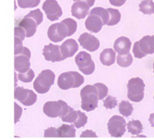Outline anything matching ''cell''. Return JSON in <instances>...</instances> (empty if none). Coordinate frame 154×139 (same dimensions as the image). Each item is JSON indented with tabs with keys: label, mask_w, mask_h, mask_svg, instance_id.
I'll use <instances>...</instances> for the list:
<instances>
[{
	"label": "cell",
	"mask_w": 154,
	"mask_h": 139,
	"mask_svg": "<svg viewBox=\"0 0 154 139\" xmlns=\"http://www.w3.org/2000/svg\"><path fill=\"white\" fill-rule=\"evenodd\" d=\"M81 108L86 111H92L98 107L99 92L95 85H87L81 90Z\"/></svg>",
	"instance_id": "1"
},
{
	"label": "cell",
	"mask_w": 154,
	"mask_h": 139,
	"mask_svg": "<svg viewBox=\"0 0 154 139\" xmlns=\"http://www.w3.org/2000/svg\"><path fill=\"white\" fill-rule=\"evenodd\" d=\"M84 82V78L77 72H67L61 74L58 78L59 87L63 90L78 88Z\"/></svg>",
	"instance_id": "2"
},
{
	"label": "cell",
	"mask_w": 154,
	"mask_h": 139,
	"mask_svg": "<svg viewBox=\"0 0 154 139\" xmlns=\"http://www.w3.org/2000/svg\"><path fill=\"white\" fill-rule=\"evenodd\" d=\"M55 74L50 69L43 70L33 83V87L37 93L45 94L48 93L51 86L54 85Z\"/></svg>",
	"instance_id": "3"
},
{
	"label": "cell",
	"mask_w": 154,
	"mask_h": 139,
	"mask_svg": "<svg viewBox=\"0 0 154 139\" xmlns=\"http://www.w3.org/2000/svg\"><path fill=\"white\" fill-rule=\"evenodd\" d=\"M144 87L145 84L141 78H131L127 84L128 99L134 102H141L144 99Z\"/></svg>",
	"instance_id": "4"
},
{
	"label": "cell",
	"mask_w": 154,
	"mask_h": 139,
	"mask_svg": "<svg viewBox=\"0 0 154 139\" xmlns=\"http://www.w3.org/2000/svg\"><path fill=\"white\" fill-rule=\"evenodd\" d=\"M69 107L66 102L63 100L50 101L44 105L43 112L45 115L51 118L63 117L69 110Z\"/></svg>",
	"instance_id": "5"
},
{
	"label": "cell",
	"mask_w": 154,
	"mask_h": 139,
	"mask_svg": "<svg viewBox=\"0 0 154 139\" xmlns=\"http://www.w3.org/2000/svg\"><path fill=\"white\" fill-rule=\"evenodd\" d=\"M75 63L79 70L84 75H90L94 72L96 66L92 60L91 56L88 53L85 51L80 52L75 57Z\"/></svg>",
	"instance_id": "6"
},
{
	"label": "cell",
	"mask_w": 154,
	"mask_h": 139,
	"mask_svg": "<svg viewBox=\"0 0 154 139\" xmlns=\"http://www.w3.org/2000/svg\"><path fill=\"white\" fill-rule=\"evenodd\" d=\"M126 123L125 119L120 116H113L108 123L109 134L114 138H120L124 135L126 130Z\"/></svg>",
	"instance_id": "7"
},
{
	"label": "cell",
	"mask_w": 154,
	"mask_h": 139,
	"mask_svg": "<svg viewBox=\"0 0 154 139\" xmlns=\"http://www.w3.org/2000/svg\"><path fill=\"white\" fill-rule=\"evenodd\" d=\"M30 58L31 52L27 48L24 47L22 53L14 57V69L19 73H25L30 69Z\"/></svg>",
	"instance_id": "8"
},
{
	"label": "cell",
	"mask_w": 154,
	"mask_h": 139,
	"mask_svg": "<svg viewBox=\"0 0 154 139\" xmlns=\"http://www.w3.org/2000/svg\"><path fill=\"white\" fill-rule=\"evenodd\" d=\"M14 99L25 106H31L37 101V95L32 90L18 87L14 90Z\"/></svg>",
	"instance_id": "9"
},
{
	"label": "cell",
	"mask_w": 154,
	"mask_h": 139,
	"mask_svg": "<svg viewBox=\"0 0 154 139\" xmlns=\"http://www.w3.org/2000/svg\"><path fill=\"white\" fill-rule=\"evenodd\" d=\"M68 29L63 22L52 24L48 28V39L54 42H60L68 36Z\"/></svg>",
	"instance_id": "10"
},
{
	"label": "cell",
	"mask_w": 154,
	"mask_h": 139,
	"mask_svg": "<svg viewBox=\"0 0 154 139\" xmlns=\"http://www.w3.org/2000/svg\"><path fill=\"white\" fill-rule=\"evenodd\" d=\"M42 9L46 14L48 19L51 21L57 20L63 14V11L56 0H46L43 3Z\"/></svg>",
	"instance_id": "11"
},
{
	"label": "cell",
	"mask_w": 154,
	"mask_h": 139,
	"mask_svg": "<svg viewBox=\"0 0 154 139\" xmlns=\"http://www.w3.org/2000/svg\"><path fill=\"white\" fill-rule=\"evenodd\" d=\"M42 54L45 57V59L47 61L56 63V62H60L65 60L63 57L60 50V47L58 45L49 44L44 47Z\"/></svg>",
	"instance_id": "12"
},
{
	"label": "cell",
	"mask_w": 154,
	"mask_h": 139,
	"mask_svg": "<svg viewBox=\"0 0 154 139\" xmlns=\"http://www.w3.org/2000/svg\"><path fill=\"white\" fill-rule=\"evenodd\" d=\"M78 42L83 48L90 52H94L97 51L100 46V42L99 39L88 32H84L81 34L78 39Z\"/></svg>",
	"instance_id": "13"
},
{
	"label": "cell",
	"mask_w": 154,
	"mask_h": 139,
	"mask_svg": "<svg viewBox=\"0 0 154 139\" xmlns=\"http://www.w3.org/2000/svg\"><path fill=\"white\" fill-rule=\"evenodd\" d=\"M39 24L38 23L37 21L35 20L33 18L30 17H27L26 15L24 16L23 19L19 20L17 26L21 27L26 32L27 38H30L35 35L37 30V26Z\"/></svg>",
	"instance_id": "14"
},
{
	"label": "cell",
	"mask_w": 154,
	"mask_h": 139,
	"mask_svg": "<svg viewBox=\"0 0 154 139\" xmlns=\"http://www.w3.org/2000/svg\"><path fill=\"white\" fill-rule=\"evenodd\" d=\"M105 25L100 17L93 14H89V16L85 21V26L91 32L97 33L102 29Z\"/></svg>",
	"instance_id": "15"
},
{
	"label": "cell",
	"mask_w": 154,
	"mask_h": 139,
	"mask_svg": "<svg viewBox=\"0 0 154 139\" xmlns=\"http://www.w3.org/2000/svg\"><path fill=\"white\" fill-rule=\"evenodd\" d=\"M90 6L84 1L75 2L72 6V14L78 19H84L90 11Z\"/></svg>",
	"instance_id": "16"
},
{
	"label": "cell",
	"mask_w": 154,
	"mask_h": 139,
	"mask_svg": "<svg viewBox=\"0 0 154 139\" xmlns=\"http://www.w3.org/2000/svg\"><path fill=\"white\" fill-rule=\"evenodd\" d=\"M132 47V42L125 36H121L118 38L117 40L114 42V51L119 54V55H127L129 54V51Z\"/></svg>",
	"instance_id": "17"
},
{
	"label": "cell",
	"mask_w": 154,
	"mask_h": 139,
	"mask_svg": "<svg viewBox=\"0 0 154 139\" xmlns=\"http://www.w3.org/2000/svg\"><path fill=\"white\" fill-rule=\"evenodd\" d=\"M78 44L77 43L75 39H68L66 42H63L60 46V50L63 57L65 60L66 58L73 57L75 53L78 51Z\"/></svg>",
	"instance_id": "18"
},
{
	"label": "cell",
	"mask_w": 154,
	"mask_h": 139,
	"mask_svg": "<svg viewBox=\"0 0 154 139\" xmlns=\"http://www.w3.org/2000/svg\"><path fill=\"white\" fill-rule=\"evenodd\" d=\"M138 42L140 48L146 56L154 54V35L144 36Z\"/></svg>",
	"instance_id": "19"
},
{
	"label": "cell",
	"mask_w": 154,
	"mask_h": 139,
	"mask_svg": "<svg viewBox=\"0 0 154 139\" xmlns=\"http://www.w3.org/2000/svg\"><path fill=\"white\" fill-rule=\"evenodd\" d=\"M116 51L111 48H106L100 54V61L102 65L110 66L115 63Z\"/></svg>",
	"instance_id": "20"
},
{
	"label": "cell",
	"mask_w": 154,
	"mask_h": 139,
	"mask_svg": "<svg viewBox=\"0 0 154 139\" xmlns=\"http://www.w3.org/2000/svg\"><path fill=\"white\" fill-rule=\"evenodd\" d=\"M74 125L63 124L57 129L59 138H75L76 129Z\"/></svg>",
	"instance_id": "21"
},
{
	"label": "cell",
	"mask_w": 154,
	"mask_h": 139,
	"mask_svg": "<svg viewBox=\"0 0 154 139\" xmlns=\"http://www.w3.org/2000/svg\"><path fill=\"white\" fill-rule=\"evenodd\" d=\"M127 129L132 135H139L143 130L142 123L139 120H131L127 123Z\"/></svg>",
	"instance_id": "22"
},
{
	"label": "cell",
	"mask_w": 154,
	"mask_h": 139,
	"mask_svg": "<svg viewBox=\"0 0 154 139\" xmlns=\"http://www.w3.org/2000/svg\"><path fill=\"white\" fill-rule=\"evenodd\" d=\"M90 14H93L98 15V16L102 18L105 25H107V24H108V20H109L110 18V14L108 9L103 8L101 7H96L92 9V10L90 11Z\"/></svg>",
	"instance_id": "23"
},
{
	"label": "cell",
	"mask_w": 154,
	"mask_h": 139,
	"mask_svg": "<svg viewBox=\"0 0 154 139\" xmlns=\"http://www.w3.org/2000/svg\"><path fill=\"white\" fill-rule=\"evenodd\" d=\"M139 11L144 14L154 13V2L152 0H144L139 4Z\"/></svg>",
	"instance_id": "24"
},
{
	"label": "cell",
	"mask_w": 154,
	"mask_h": 139,
	"mask_svg": "<svg viewBox=\"0 0 154 139\" xmlns=\"http://www.w3.org/2000/svg\"><path fill=\"white\" fill-rule=\"evenodd\" d=\"M110 14V18L108 23L107 25L108 26H114L117 25L121 19V14L119 11V10L114 8H107Z\"/></svg>",
	"instance_id": "25"
},
{
	"label": "cell",
	"mask_w": 154,
	"mask_h": 139,
	"mask_svg": "<svg viewBox=\"0 0 154 139\" xmlns=\"http://www.w3.org/2000/svg\"><path fill=\"white\" fill-rule=\"evenodd\" d=\"M133 106L127 101H122L119 105V112L123 117H129L133 112Z\"/></svg>",
	"instance_id": "26"
},
{
	"label": "cell",
	"mask_w": 154,
	"mask_h": 139,
	"mask_svg": "<svg viewBox=\"0 0 154 139\" xmlns=\"http://www.w3.org/2000/svg\"><path fill=\"white\" fill-rule=\"evenodd\" d=\"M133 59H132L131 54H128L127 55H119L117 56V63L120 67L126 68L130 66L132 64Z\"/></svg>",
	"instance_id": "27"
},
{
	"label": "cell",
	"mask_w": 154,
	"mask_h": 139,
	"mask_svg": "<svg viewBox=\"0 0 154 139\" xmlns=\"http://www.w3.org/2000/svg\"><path fill=\"white\" fill-rule=\"evenodd\" d=\"M78 117V111H75L74 110L72 107H69V110H68L67 112L66 113L64 116L62 117V120L63 122H66V123H75L77 120Z\"/></svg>",
	"instance_id": "28"
},
{
	"label": "cell",
	"mask_w": 154,
	"mask_h": 139,
	"mask_svg": "<svg viewBox=\"0 0 154 139\" xmlns=\"http://www.w3.org/2000/svg\"><path fill=\"white\" fill-rule=\"evenodd\" d=\"M61 22H63L66 26V27H67L68 33H69L68 36H72L76 32L77 27H78V23H77V22L75 20L72 19V18H66V19H64L63 20H62Z\"/></svg>",
	"instance_id": "29"
},
{
	"label": "cell",
	"mask_w": 154,
	"mask_h": 139,
	"mask_svg": "<svg viewBox=\"0 0 154 139\" xmlns=\"http://www.w3.org/2000/svg\"><path fill=\"white\" fill-rule=\"evenodd\" d=\"M40 1L41 0H17V4L21 8H29L38 6Z\"/></svg>",
	"instance_id": "30"
},
{
	"label": "cell",
	"mask_w": 154,
	"mask_h": 139,
	"mask_svg": "<svg viewBox=\"0 0 154 139\" xmlns=\"http://www.w3.org/2000/svg\"><path fill=\"white\" fill-rule=\"evenodd\" d=\"M34 78L35 73L32 69H31L25 73H19V75H18V79L23 83L31 82Z\"/></svg>",
	"instance_id": "31"
},
{
	"label": "cell",
	"mask_w": 154,
	"mask_h": 139,
	"mask_svg": "<svg viewBox=\"0 0 154 139\" xmlns=\"http://www.w3.org/2000/svg\"><path fill=\"white\" fill-rule=\"evenodd\" d=\"M78 117L76 121L74 123V126L76 128L79 129V128L83 127L85 126L87 123V117L84 113L81 112V111H78Z\"/></svg>",
	"instance_id": "32"
},
{
	"label": "cell",
	"mask_w": 154,
	"mask_h": 139,
	"mask_svg": "<svg viewBox=\"0 0 154 139\" xmlns=\"http://www.w3.org/2000/svg\"><path fill=\"white\" fill-rule=\"evenodd\" d=\"M97 88L98 92H99V100H102L108 96V88L106 85L102 83H96L94 84Z\"/></svg>",
	"instance_id": "33"
},
{
	"label": "cell",
	"mask_w": 154,
	"mask_h": 139,
	"mask_svg": "<svg viewBox=\"0 0 154 139\" xmlns=\"http://www.w3.org/2000/svg\"><path fill=\"white\" fill-rule=\"evenodd\" d=\"M104 107L106 109H113L117 105V98L113 97L111 96H108V97L103 101Z\"/></svg>",
	"instance_id": "34"
},
{
	"label": "cell",
	"mask_w": 154,
	"mask_h": 139,
	"mask_svg": "<svg viewBox=\"0 0 154 139\" xmlns=\"http://www.w3.org/2000/svg\"><path fill=\"white\" fill-rule=\"evenodd\" d=\"M26 16L33 18L35 20L37 21V23L38 24H41L42 21H43V14L42 13L41 10L38 8L35 9V10L31 11L29 13L27 14Z\"/></svg>",
	"instance_id": "35"
},
{
	"label": "cell",
	"mask_w": 154,
	"mask_h": 139,
	"mask_svg": "<svg viewBox=\"0 0 154 139\" xmlns=\"http://www.w3.org/2000/svg\"><path fill=\"white\" fill-rule=\"evenodd\" d=\"M44 137L45 138H59L57 129L54 127H50L45 131Z\"/></svg>",
	"instance_id": "36"
},
{
	"label": "cell",
	"mask_w": 154,
	"mask_h": 139,
	"mask_svg": "<svg viewBox=\"0 0 154 139\" xmlns=\"http://www.w3.org/2000/svg\"><path fill=\"white\" fill-rule=\"evenodd\" d=\"M133 54H134V56L138 59H141L143 58V57H146L145 54L142 52V51H141V48H140L139 42H136L135 44H134Z\"/></svg>",
	"instance_id": "37"
},
{
	"label": "cell",
	"mask_w": 154,
	"mask_h": 139,
	"mask_svg": "<svg viewBox=\"0 0 154 139\" xmlns=\"http://www.w3.org/2000/svg\"><path fill=\"white\" fill-rule=\"evenodd\" d=\"M24 47L23 46V41L21 39L14 38V54L17 55L22 53Z\"/></svg>",
	"instance_id": "38"
},
{
	"label": "cell",
	"mask_w": 154,
	"mask_h": 139,
	"mask_svg": "<svg viewBox=\"0 0 154 139\" xmlns=\"http://www.w3.org/2000/svg\"><path fill=\"white\" fill-rule=\"evenodd\" d=\"M26 37V32L24 31L23 29L16 26L14 28V38H17V39L23 41Z\"/></svg>",
	"instance_id": "39"
},
{
	"label": "cell",
	"mask_w": 154,
	"mask_h": 139,
	"mask_svg": "<svg viewBox=\"0 0 154 139\" xmlns=\"http://www.w3.org/2000/svg\"><path fill=\"white\" fill-rule=\"evenodd\" d=\"M14 123H17L20 120V118L21 114H22L23 112V109L21 108L20 106H19V105L16 103V102L14 103Z\"/></svg>",
	"instance_id": "40"
},
{
	"label": "cell",
	"mask_w": 154,
	"mask_h": 139,
	"mask_svg": "<svg viewBox=\"0 0 154 139\" xmlns=\"http://www.w3.org/2000/svg\"><path fill=\"white\" fill-rule=\"evenodd\" d=\"M90 137H92V138H96L97 135H96V134L93 131L89 130V129L83 132L81 135V138H90Z\"/></svg>",
	"instance_id": "41"
},
{
	"label": "cell",
	"mask_w": 154,
	"mask_h": 139,
	"mask_svg": "<svg viewBox=\"0 0 154 139\" xmlns=\"http://www.w3.org/2000/svg\"><path fill=\"white\" fill-rule=\"evenodd\" d=\"M126 0H109L110 3H111L112 5L114 6H122L125 2H126Z\"/></svg>",
	"instance_id": "42"
},
{
	"label": "cell",
	"mask_w": 154,
	"mask_h": 139,
	"mask_svg": "<svg viewBox=\"0 0 154 139\" xmlns=\"http://www.w3.org/2000/svg\"><path fill=\"white\" fill-rule=\"evenodd\" d=\"M149 122H150L152 127L154 128V113L150 115V117H149Z\"/></svg>",
	"instance_id": "43"
},
{
	"label": "cell",
	"mask_w": 154,
	"mask_h": 139,
	"mask_svg": "<svg viewBox=\"0 0 154 139\" xmlns=\"http://www.w3.org/2000/svg\"><path fill=\"white\" fill-rule=\"evenodd\" d=\"M81 1H84L85 2H87V4L91 7V6H93V5H94L95 1H96V0H81Z\"/></svg>",
	"instance_id": "44"
},
{
	"label": "cell",
	"mask_w": 154,
	"mask_h": 139,
	"mask_svg": "<svg viewBox=\"0 0 154 139\" xmlns=\"http://www.w3.org/2000/svg\"><path fill=\"white\" fill-rule=\"evenodd\" d=\"M73 1H75V2H78V1H81V0H73Z\"/></svg>",
	"instance_id": "45"
},
{
	"label": "cell",
	"mask_w": 154,
	"mask_h": 139,
	"mask_svg": "<svg viewBox=\"0 0 154 139\" xmlns=\"http://www.w3.org/2000/svg\"><path fill=\"white\" fill-rule=\"evenodd\" d=\"M153 73H154V62H153Z\"/></svg>",
	"instance_id": "46"
},
{
	"label": "cell",
	"mask_w": 154,
	"mask_h": 139,
	"mask_svg": "<svg viewBox=\"0 0 154 139\" xmlns=\"http://www.w3.org/2000/svg\"><path fill=\"white\" fill-rule=\"evenodd\" d=\"M153 99H154V98H153Z\"/></svg>",
	"instance_id": "47"
}]
</instances>
